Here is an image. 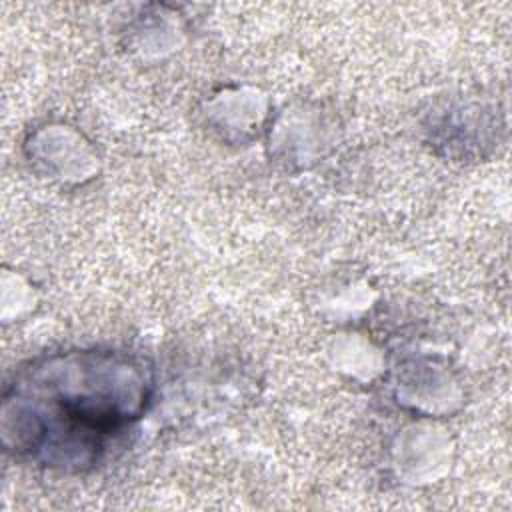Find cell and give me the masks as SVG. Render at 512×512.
Masks as SVG:
<instances>
[{"mask_svg":"<svg viewBox=\"0 0 512 512\" xmlns=\"http://www.w3.org/2000/svg\"><path fill=\"white\" fill-rule=\"evenodd\" d=\"M30 448H102L104 438L138 418L148 384L138 366L104 354L52 358L32 370Z\"/></svg>","mask_w":512,"mask_h":512,"instance_id":"obj_1","label":"cell"}]
</instances>
